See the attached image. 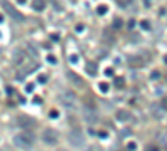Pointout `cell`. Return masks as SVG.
Instances as JSON below:
<instances>
[{
	"instance_id": "ac0fdd59",
	"label": "cell",
	"mask_w": 167,
	"mask_h": 151,
	"mask_svg": "<svg viewBox=\"0 0 167 151\" xmlns=\"http://www.w3.org/2000/svg\"><path fill=\"white\" fill-rule=\"evenodd\" d=\"M70 62L75 64V62H77V55H70Z\"/></svg>"
},
{
	"instance_id": "277c9868",
	"label": "cell",
	"mask_w": 167,
	"mask_h": 151,
	"mask_svg": "<svg viewBox=\"0 0 167 151\" xmlns=\"http://www.w3.org/2000/svg\"><path fill=\"white\" fill-rule=\"evenodd\" d=\"M3 8H5V10H7V14H8L10 17H13L15 20H22V19H24V17H22V14H19V12H17L10 3H7V2H5V3H3Z\"/></svg>"
},
{
	"instance_id": "44dd1931",
	"label": "cell",
	"mask_w": 167,
	"mask_h": 151,
	"mask_svg": "<svg viewBox=\"0 0 167 151\" xmlns=\"http://www.w3.org/2000/svg\"><path fill=\"white\" fill-rule=\"evenodd\" d=\"M50 116H52V117H57L59 114H57V111H52V113H50Z\"/></svg>"
},
{
	"instance_id": "8fae6325",
	"label": "cell",
	"mask_w": 167,
	"mask_h": 151,
	"mask_svg": "<svg viewBox=\"0 0 167 151\" xmlns=\"http://www.w3.org/2000/svg\"><path fill=\"white\" fill-rule=\"evenodd\" d=\"M27 50H29V55H30V57H37V55H38L37 49H35V47H32V45H29V47H27Z\"/></svg>"
},
{
	"instance_id": "3957f363",
	"label": "cell",
	"mask_w": 167,
	"mask_h": 151,
	"mask_svg": "<svg viewBox=\"0 0 167 151\" xmlns=\"http://www.w3.org/2000/svg\"><path fill=\"white\" fill-rule=\"evenodd\" d=\"M60 104H62L64 108H67V109H72V108L75 106V96L70 94V92L62 94V96H60Z\"/></svg>"
},
{
	"instance_id": "5b68a950",
	"label": "cell",
	"mask_w": 167,
	"mask_h": 151,
	"mask_svg": "<svg viewBox=\"0 0 167 151\" xmlns=\"http://www.w3.org/2000/svg\"><path fill=\"white\" fill-rule=\"evenodd\" d=\"M43 143H47V144H50V146L57 144V138L54 136L52 131H45V134H43Z\"/></svg>"
},
{
	"instance_id": "5bb4252c",
	"label": "cell",
	"mask_w": 167,
	"mask_h": 151,
	"mask_svg": "<svg viewBox=\"0 0 167 151\" xmlns=\"http://www.w3.org/2000/svg\"><path fill=\"white\" fill-rule=\"evenodd\" d=\"M140 25H142V29H145V30H149V29H150V25H149V22H147V20L140 22Z\"/></svg>"
},
{
	"instance_id": "e0dca14e",
	"label": "cell",
	"mask_w": 167,
	"mask_h": 151,
	"mask_svg": "<svg viewBox=\"0 0 167 151\" xmlns=\"http://www.w3.org/2000/svg\"><path fill=\"white\" fill-rule=\"evenodd\" d=\"M45 81H47V76H38V82L40 84H43Z\"/></svg>"
},
{
	"instance_id": "ffe728a7",
	"label": "cell",
	"mask_w": 167,
	"mask_h": 151,
	"mask_svg": "<svg viewBox=\"0 0 167 151\" xmlns=\"http://www.w3.org/2000/svg\"><path fill=\"white\" fill-rule=\"evenodd\" d=\"M129 150H135V143H129Z\"/></svg>"
},
{
	"instance_id": "9c48e42d",
	"label": "cell",
	"mask_w": 167,
	"mask_h": 151,
	"mask_svg": "<svg viewBox=\"0 0 167 151\" xmlns=\"http://www.w3.org/2000/svg\"><path fill=\"white\" fill-rule=\"evenodd\" d=\"M127 62L132 64V66H142V64H144V61H142L140 57H134V55H130V57L127 59Z\"/></svg>"
},
{
	"instance_id": "7c38bea8",
	"label": "cell",
	"mask_w": 167,
	"mask_h": 151,
	"mask_svg": "<svg viewBox=\"0 0 167 151\" xmlns=\"http://www.w3.org/2000/svg\"><path fill=\"white\" fill-rule=\"evenodd\" d=\"M112 25H114V27H115V29H120V27H122V20H120V19H115V20H114V24H112Z\"/></svg>"
},
{
	"instance_id": "8992f818",
	"label": "cell",
	"mask_w": 167,
	"mask_h": 151,
	"mask_svg": "<svg viewBox=\"0 0 167 151\" xmlns=\"http://www.w3.org/2000/svg\"><path fill=\"white\" fill-rule=\"evenodd\" d=\"M24 61H25V52L24 50H15L13 52V62L19 66V64H24Z\"/></svg>"
},
{
	"instance_id": "d6986e66",
	"label": "cell",
	"mask_w": 167,
	"mask_h": 151,
	"mask_svg": "<svg viewBox=\"0 0 167 151\" xmlns=\"http://www.w3.org/2000/svg\"><path fill=\"white\" fill-rule=\"evenodd\" d=\"M27 91H29V92H32V91H33V86H32V84H29V86H27Z\"/></svg>"
},
{
	"instance_id": "4fadbf2b",
	"label": "cell",
	"mask_w": 167,
	"mask_h": 151,
	"mask_svg": "<svg viewBox=\"0 0 167 151\" xmlns=\"http://www.w3.org/2000/svg\"><path fill=\"white\" fill-rule=\"evenodd\" d=\"M33 8H35V10H42V8H43V3H42V2H35V3H33Z\"/></svg>"
},
{
	"instance_id": "2e32d148",
	"label": "cell",
	"mask_w": 167,
	"mask_h": 151,
	"mask_svg": "<svg viewBox=\"0 0 167 151\" xmlns=\"http://www.w3.org/2000/svg\"><path fill=\"white\" fill-rule=\"evenodd\" d=\"M97 12H99V14H105V12H107V7H105V5H102V7L97 8Z\"/></svg>"
},
{
	"instance_id": "7a4b0ae2",
	"label": "cell",
	"mask_w": 167,
	"mask_h": 151,
	"mask_svg": "<svg viewBox=\"0 0 167 151\" xmlns=\"http://www.w3.org/2000/svg\"><path fill=\"white\" fill-rule=\"evenodd\" d=\"M68 141H70V144H74V146H77V148H82V146L85 144V139H84V134H82V131H80V129L72 131V133H70Z\"/></svg>"
},
{
	"instance_id": "6da1fadb",
	"label": "cell",
	"mask_w": 167,
	"mask_h": 151,
	"mask_svg": "<svg viewBox=\"0 0 167 151\" xmlns=\"http://www.w3.org/2000/svg\"><path fill=\"white\" fill-rule=\"evenodd\" d=\"M35 143V136H32L30 133H20L13 138V144L20 150H30Z\"/></svg>"
},
{
	"instance_id": "9a60e30c",
	"label": "cell",
	"mask_w": 167,
	"mask_h": 151,
	"mask_svg": "<svg viewBox=\"0 0 167 151\" xmlns=\"http://www.w3.org/2000/svg\"><path fill=\"white\" fill-rule=\"evenodd\" d=\"M100 91H102V92H107V91H109V86H107L105 82H102V84H100Z\"/></svg>"
},
{
	"instance_id": "52a82bcc",
	"label": "cell",
	"mask_w": 167,
	"mask_h": 151,
	"mask_svg": "<svg viewBox=\"0 0 167 151\" xmlns=\"http://www.w3.org/2000/svg\"><path fill=\"white\" fill-rule=\"evenodd\" d=\"M84 117H85V119H87V123H90V124L97 123V116L92 113V109H85V111H84Z\"/></svg>"
},
{
	"instance_id": "30bf717a",
	"label": "cell",
	"mask_w": 167,
	"mask_h": 151,
	"mask_svg": "<svg viewBox=\"0 0 167 151\" xmlns=\"http://www.w3.org/2000/svg\"><path fill=\"white\" fill-rule=\"evenodd\" d=\"M85 69H87V72H89L90 76L97 74V71H95L97 67H95V64H94V62H87V64H85Z\"/></svg>"
},
{
	"instance_id": "ba28073f",
	"label": "cell",
	"mask_w": 167,
	"mask_h": 151,
	"mask_svg": "<svg viewBox=\"0 0 167 151\" xmlns=\"http://www.w3.org/2000/svg\"><path fill=\"white\" fill-rule=\"evenodd\" d=\"M115 116H117V119H119V121H124V123H127V121L130 119L129 111H124V109H119V111L115 113Z\"/></svg>"
},
{
	"instance_id": "7402d4cb",
	"label": "cell",
	"mask_w": 167,
	"mask_h": 151,
	"mask_svg": "<svg viewBox=\"0 0 167 151\" xmlns=\"http://www.w3.org/2000/svg\"><path fill=\"white\" fill-rule=\"evenodd\" d=\"M145 5H150V0H145Z\"/></svg>"
}]
</instances>
